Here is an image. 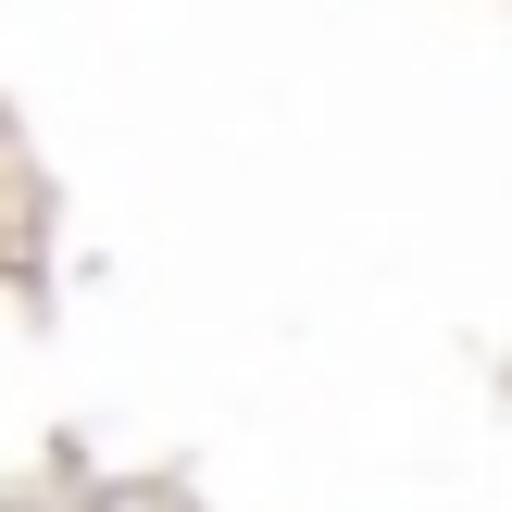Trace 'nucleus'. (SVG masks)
I'll return each instance as SVG.
<instances>
[]
</instances>
